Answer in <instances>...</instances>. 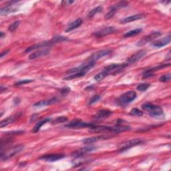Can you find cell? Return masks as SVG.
<instances>
[{
  "label": "cell",
  "instance_id": "21",
  "mask_svg": "<svg viewBox=\"0 0 171 171\" xmlns=\"http://www.w3.org/2000/svg\"><path fill=\"white\" fill-rule=\"evenodd\" d=\"M144 15L143 14H137V15H134V16H128L125 19H123V20H121V23H129V22H134L138 20H140V19L144 17Z\"/></svg>",
  "mask_w": 171,
  "mask_h": 171
},
{
  "label": "cell",
  "instance_id": "26",
  "mask_svg": "<svg viewBox=\"0 0 171 171\" xmlns=\"http://www.w3.org/2000/svg\"><path fill=\"white\" fill-rule=\"evenodd\" d=\"M128 6V3L126 2H118L115 5H113V6L110 7V9H114V10H115L117 12V10H118V9H120L121 8H123V7H125Z\"/></svg>",
  "mask_w": 171,
  "mask_h": 171
},
{
  "label": "cell",
  "instance_id": "14",
  "mask_svg": "<svg viewBox=\"0 0 171 171\" xmlns=\"http://www.w3.org/2000/svg\"><path fill=\"white\" fill-rule=\"evenodd\" d=\"M54 44H55L51 40H50V41H47V42H41V43H39V44H34V45H33V46H32L29 47H27V48L25 50V52H30V51H32L33 50L42 48V47L50 46L54 45Z\"/></svg>",
  "mask_w": 171,
  "mask_h": 171
},
{
  "label": "cell",
  "instance_id": "10",
  "mask_svg": "<svg viewBox=\"0 0 171 171\" xmlns=\"http://www.w3.org/2000/svg\"><path fill=\"white\" fill-rule=\"evenodd\" d=\"M111 50L106 49V50H100L94 53L90 58H88V61H94V62H96L97 60H98L100 58H103V57L108 56V54H110L111 53Z\"/></svg>",
  "mask_w": 171,
  "mask_h": 171
},
{
  "label": "cell",
  "instance_id": "8",
  "mask_svg": "<svg viewBox=\"0 0 171 171\" xmlns=\"http://www.w3.org/2000/svg\"><path fill=\"white\" fill-rule=\"evenodd\" d=\"M161 36V33L160 32H152L150 34H149L148 36H146L145 37H142V38L138 42V43L136 44V46H144L147 43H149L150 42H151L152 40H154L156 37H158L159 36Z\"/></svg>",
  "mask_w": 171,
  "mask_h": 171
},
{
  "label": "cell",
  "instance_id": "25",
  "mask_svg": "<svg viewBox=\"0 0 171 171\" xmlns=\"http://www.w3.org/2000/svg\"><path fill=\"white\" fill-rule=\"evenodd\" d=\"M141 32H142L141 28H138V29L132 30H130L129 32H126V34L124 35V37H132V36H135L138 34H139Z\"/></svg>",
  "mask_w": 171,
  "mask_h": 171
},
{
  "label": "cell",
  "instance_id": "37",
  "mask_svg": "<svg viewBox=\"0 0 171 171\" xmlns=\"http://www.w3.org/2000/svg\"><path fill=\"white\" fill-rule=\"evenodd\" d=\"M70 92V89L68 87H65L60 90V93L62 94L63 96H66V95L68 94Z\"/></svg>",
  "mask_w": 171,
  "mask_h": 171
},
{
  "label": "cell",
  "instance_id": "31",
  "mask_svg": "<svg viewBox=\"0 0 171 171\" xmlns=\"http://www.w3.org/2000/svg\"><path fill=\"white\" fill-rule=\"evenodd\" d=\"M20 21L14 22L13 23H12V24L9 26V27H8L9 31L11 32H13L15 31L17 29V28L18 27L19 25H20Z\"/></svg>",
  "mask_w": 171,
  "mask_h": 171
},
{
  "label": "cell",
  "instance_id": "20",
  "mask_svg": "<svg viewBox=\"0 0 171 171\" xmlns=\"http://www.w3.org/2000/svg\"><path fill=\"white\" fill-rule=\"evenodd\" d=\"M58 102V100L56 98H51L50 100H42L37 102L36 104H34V107H44L48 105H51V104H55Z\"/></svg>",
  "mask_w": 171,
  "mask_h": 171
},
{
  "label": "cell",
  "instance_id": "40",
  "mask_svg": "<svg viewBox=\"0 0 171 171\" xmlns=\"http://www.w3.org/2000/svg\"><path fill=\"white\" fill-rule=\"evenodd\" d=\"M0 34H1V36H0V37H1V38H3V36H4L3 32H0Z\"/></svg>",
  "mask_w": 171,
  "mask_h": 171
},
{
  "label": "cell",
  "instance_id": "5",
  "mask_svg": "<svg viewBox=\"0 0 171 171\" xmlns=\"http://www.w3.org/2000/svg\"><path fill=\"white\" fill-rule=\"evenodd\" d=\"M95 125L93 123L85 122L79 120H75L72 121L68 125H66V127H68L69 128H72V129H78V128H92Z\"/></svg>",
  "mask_w": 171,
  "mask_h": 171
},
{
  "label": "cell",
  "instance_id": "6",
  "mask_svg": "<svg viewBox=\"0 0 171 171\" xmlns=\"http://www.w3.org/2000/svg\"><path fill=\"white\" fill-rule=\"evenodd\" d=\"M18 2L17 1H12L9 2L8 5L6 6L3 7L0 9V15L2 16L8 15L9 13H12L13 12H16L18 10V7L17 6H15L14 4L17 3Z\"/></svg>",
  "mask_w": 171,
  "mask_h": 171
},
{
  "label": "cell",
  "instance_id": "2",
  "mask_svg": "<svg viewBox=\"0 0 171 171\" xmlns=\"http://www.w3.org/2000/svg\"><path fill=\"white\" fill-rule=\"evenodd\" d=\"M142 108L144 110L148 112L150 116L154 117V118H158L163 116L164 113L163 108L159 106L154 105L151 103H145L142 104Z\"/></svg>",
  "mask_w": 171,
  "mask_h": 171
},
{
  "label": "cell",
  "instance_id": "7",
  "mask_svg": "<svg viewBox=\"0 0 171 171\" xmlns=\"http://www.w3.org/2000/svg\"><path fill=\"white\" fill-rule=\"evenodd\" d=\"M143 142H144L143 140L141 139H138L126 141L120 145L119 150H120V152L125 151L128 149H130V148H132V147L140 145V144L143 143Z\"/></svg>",
  "mask_w": 171,
  "mask_h": 171
},
{
  "label": "cell",
  "instance_id": "22",
  "mask_svg": "<svg viewBox=\"0 0 171 171\" xmlns=\"http://www.w3.org/2000/svg\"><path fill=\"white\" fill-rule=\"evenodd\" d=\"M50 121H51L50 118H45V119H44V120H42L38 122H37V124L34 126V128H33V130H32V132H34V133L37 132H38V131L40 130V128H41V127H42V126H44V125L46 124V123L50 122Z\"/></svg>",
  "mask_w": 171,
  "mask_h": 171
},
{
  "label": "cell",
  "instance_id": "24",
  "mask_svg": "<svg viewBox=\"0 0 171 171\" xmlns=\"http://www.w3.org/2000/svg\"><path fill=\"white\" fill-rule=\"evenodd\" d=\"M109 74H108L107 72H106L105 70H104L102 71L101 72H100L98 73V74H96V76H94V80H96V81L97 82H100L102 81V80H103L104 78H105L106 76H108Z\"/></svg>",
  "mask_w": 171,
  "mask_h": 171
},
{
  "label": "cell",
  "instance_id": "36",
  "mask_svg": "<svg viewBox=\"0 0 171 171\" xmlns=\"http://www.w3.org/2000/svg\"><path fill=\"white\" fill-rule=\"evenodd\" d=\"M100 99V96L99 95H94L91 98H90L89 101V104H93L94 103L97 102Z\"/></svg>",
  "mask_w": 171,
  "mask_h": 171
},
{
  "label": "cell",
  "instance_id": "32",
  "mask_svg": "<svg viewBox=\"0 0 171 171\" xmlns=\"http://www.w3.org/2000/svg\"><path fill=\"white\" fill-rule=\"evenodd\" d=\"M130 114L132 116H141L142 115H143V112H142L141 110H140L139 109L137 108H133L130 112Z\"/></svg>",
  "mask_w": 171,
  "mask_h": 171
},
{
  "label": "cell",
  "instance_id": "15",
  "mask_svg": "<svg viewBox=\"0 0 171 171\" xmlns=\"http://www.w3.org/2000/svg\"><path fill=\"white\" fill-rule=\"evenodd\" d=\"M112 112L109 110H99L96 115L94 116V118L96 120H101L106 119L112 115Z\"/></svg>",
  "mask_w": 171,
  "mask_h": 171
},
{
  "label": "cell",
  "instance_id": "29",
  "mask_svg": "<svg viewBox=\"0 0 171 171\" xmlns=\"http://www.w3.org/2000/svg\"><path fill=\"white\" fill-rule=\"evenodd\" d=\"M51 40L54 42V44H56V43H59V42H61L68 40V39H67V37H64V36H57L53 37V38L51 39Z\"/></svg>",
  "mask_w": 171,
  "mask_h": 171
},
{
  "label": "cell",
  "instance_id": "9",
  "mask_svg": "<svg viewBox=\"0 0 171 171\" xmlns=\"http://www.w3.org/2000/svg\"><path fill=\"white\" fill-rule=\"evenodd\" d=\"M145 54H146V51L142 50H140L139 51H138L134 54L131 56L129 58H128L126 62H125V65L126 66V67L129 65L134 64L136 62V61H139L142 58V57L145 56Z\"/></svg>",
  "mask_w": 171,
  "mask_h": 171
},
{
  "label": "cell",
  "instance_id": "12",
  "mask_svg": "<svg viewBox=\"0 0 171 171\" xmlns=\"http://www.w3.org/2000/svg\"><path fill=\"white\" fill-rule=\"evenodd\" d=\"M116 30L115 29V27L109 26V27H106L105 28H104V29L100 30L97 32H95L94 34V36L95 37H104V36L114 34V33L116 32Z\"/></svg>",
  "mask_w": 171,
  "mask_h": 171
},
{
  "label": "cell",
  "instance_id": "11",
  "mask_svg": "<svg viewBox=\"0 0 171 171\" xmlns=\"http://www.w3.org/2000/svg\"><path fill=\"white\" fill-rule=\"evenodd\" d=\"M96 148L94 146H87V147H84V148H82L81 149H79L76 151H74V153L72 154V156L74 157V159H79L82 156H84L85 154H86L87 153H90V152H92Z\"/></svg>",
  "mask_w": 171,
  "mask_h": 171
},
{
  "label": "cell",
  "instance_id": "1",
  "mask_svg": "<svg viewBox=\"0 0 171 171\" xmlns=\"http://www.w3.org/2000/svg\"><path fill=\"white\" fill-rule=\"evenodd\" d=\"M96 62L94 61H90L86 60L85 63L82 64L81 66H78L76 68L69 70L67 72L68 76L64 78L65 80H70L74 78H78L82 77L86 74L88 71L92 69Z\"/></svg>",
  "mask_w": 171,
  "mask_h": 171
},
{
  "label": "cell",
  "instance_id": "39",
  "mask_svg": "<svg viewBox=\"0 0 171 171\" xmlns=\"http://www.w3.org/2000/svg\"><path fill=\"white\" fill-rule=\"evenodd\" d=\"M8 52H9V50H6V51H4L2 52L1 54H0V57H1V58H2L5 55H6L8 53Z\"/></svg>",
  "mask_w": 171,
  "mask_h": 171
},
{
  "label": "cell",
  "instance_id": "19",
  "mask_svg": "<svg viewBox=\"0 0 171 171\" xmlns=\"http://www.w3.org/2000/svg\"><path fill=\"white\" fill-rule=\"evenodd\" d=\"M82 23H83V21L82 19H80V18L77 19V20H76L75 21L70 23V24L68 26L67 28H66L65 30L66 32H71V31L75 30V29H76V28H78V27H80L82 24Z\"/></svg>",
  "mask_w": 171,
  "mask_h": 171
},
{
  "label": "cell",
  "instance_id": "34",
  "mask_svg": "<svg viewBox=\"0 0 171 171\" xmlns=\"http://www.w3.org/2000/svg\"><path fill=\"white\" fill-rule=\"evenodd\" d=\"M159 80L160 82H169L170 80V74H165V75H163V76H161L159 79Z\"/></svg>",
  "mask_w": 171,
  "mask_h": 171
},
{
  "label": "cell",
  "instance_id": "33",
  "mask_svg": "<svg viewBox=\"0 0 171 171\" xmlns=\"http://www.w3.org/2000/svg\"><path fill=\"white\" fill-rule=\"evenodd\" d=\"M32 82H33V80H20V81L17 82L15 84H14V86H23V85L30 83Z\"/></svg>",
  "mask_w": 171,
  "mask_h": 171
},
{
  "label": "cell",
  "instance_id": "35",
  "mask_svg": "<svg viewBox=\"0 0 171 171\" xmlns=\"http://www.w3.org/2000/svg\"><path fill=\"white\" fill-rule=\"evenodd\" d=\"M116 13V11L114 10V9H110V11H109V12L106 14L105 19L106 20H109V19L112 18L115 15Z\"/></svg>",
  "mask_w": 171,
  "mask_h": 171
},
{
  "label": "cell",
  "instance_id": "16",
  "mask_svg": "<svg viewBox=\"0 0 171 171\" xmlns=\"http://www.w3.org/2000/svg\"><path fill=\"white\" fill-rule=\"evenodd\" d=\"M170 40H171V36L170 35H169L168 36H166L162 39L156 40L155 42L153 43V44H152V45L155 47H162L164 46L168 45L170 42Z\"/></svg>",
  "mask_w": 171,
  "mask_h": 171
},
{
  "label": "cell",
  "instance_id": "18",
  "mask_svg": "<svg viewBox=\"0 0 171 171\" xmlns=\"http://www.w3.org/2000/svg\"><path fill=\"white\" fill-rule=\"evenodd\" d=\"M108 139V137L104 136V135H101V136H92L90 138H87V139H85L83 140V142L84 144H92L94 143V142H96L100 140H106Z\"/></svg>",
  "mask_w": 171,
  "mask_h": 171
},
{
  "label": "cell",
  "instance_id": "23",
  "mask_svg": "<svg viewBox=\"0 0 171 171\" xmlns=\"http://www.w3.org/2000/svg\"><path fill=\"white\" fill-rule=\"evenodd\" d=\"M16 117H17V116H12L7 117V118H6V119L2 120L1 122H0V127L3 128L5 126L12 124V122H13L16 120Z\"/></svg>",
  "mask_w": 171,
  "mask_h": 171
},
{
  "label": "cell",
  "instance_id": "30",
  "mask_svg": "<svg viewBox=\"0 0 171 171\" xmlns=\"http://www.w3.org/2000/svg\"><path fill=\"white\" fill-rule=\"evenodd\" d=\"M149 86H150V84L147 83H143L138 86L136 87V89L140 92H144L149 88Z\"/></svg>",
  "mask_w": 171,
  "mask_h": 171
},
{
  "label": "cell",
  "instance_id": "38",
  "mask_svg": "<svg viewBox=\"0 0 171 171\" xmlns=\"http://www.w3.org/2000/svg\"><path fill=\"white\" fill-rule=\"evenodd\" d=\"M24 132L22 130H17V131H13V132H7L6 133V134L7 135H17V134H22Z\"/></svg>",
  "mask_w": 171,
  "mask_h": 171
},
{
  "label": "cell",
  "instance_id": "13",
  "mask_svg": "<svg viewBox=\"0 0 171 171\" xmlns=\"http://www.w3.org/2000/svg\"><path fill=\"white\" fill-rule=\"evenodd\" d=\"M64 156L65 155L64 154H50L42 156L40 159L46 161V162H55V161L64 158Z\"/></svg>",
  "mask_w": 171,
  "mask_h": 171
},
{
  "label": "cell",
  "instance_id": "4",
  "mask_svg": "<svg viewBox=\"0 0 171 171\" xmlns=\"http://www.w3.org/2000/svg\"><path fill=\"white\" fill-rule=\"evenodd\" d=\"M137 96V94L134 91H128L123 94L118 99V104L120 106H125L134 100Z\"/></svg>",
  "mask_w": 171,
  "mask_h": 171
},
{
  "label": "cell",
  "instance_id": "17",
  "mask_svg": "<svg viewBox=\"0 0 171 171\" xmlns=\"http://www.w3.org/2000/svg\"><path fill=\"white\" fill-rule=\"evenodd\" d=\"M50 53V50L48 49H44L42 50H37L35 52H33L32 53L30 56H29V59L30 60H35L38 58H40V57L42 56H45L48 55Z\"/></svg>",
  "mask_w": 171,
  "mask_h": 171
},
{
  "label": "cell",
  "instance_id": "27",
  "mask_svg": "<svg viewBox=\"0 0 171 171\" xmlns=\"http://www.w3.org/2000/svg\"><path fill=\"white\" fill-rule=\"evenodd\" d=\"M102 10H103V7H102L101 6H98L96 8L93 9L92 10H91L89 12V13L88 14V17L89 18H91V17H94L95 15H96V14H97L100 12H101Z\"/></svg>",
  "mask_w": 171,
  "mask_h": 171
},
{
  "label": "cell",
  "instance_id": "3",
  "mask_svg": "<svg viewBox=\"0 0 171 171\" xmlns=\"http://www.w3.org/2000/svg\"><path fill=\"white\" fill-rule=\"evenodd\" d=\"M23 145L19 144L16 146H13L11 148L8 149L7 150L2 151L1 153V160L2 161L7 160L10 158H12L13 156L16 155L19 153L23 150Z\"/></svg>",
  "mask_w": 171,
  "mask_h": 171
},
{
  "label": "cell",
  "instance_id": "28",
  "mask_svg": "<svg viewBox=\"0 0 171 171\" xmlns=\"http://www.w3.org/2000/svg\"><path fill=\"white\" fill-rule=\"evenodd\" d=\"M68 120V118L65 117V116H61V117H58L56 118L55 120L52 121L51 124L53 125H56V124H59V123H62L65 122Z\"/></svg>",
  "mask_w": 171,
  "mask_h": 171
}]
</instances>
